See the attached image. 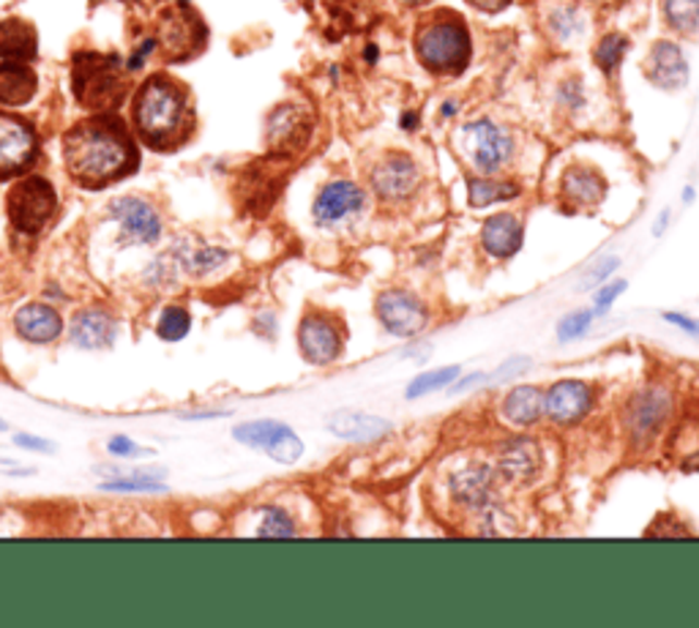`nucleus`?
I'll use <instances>...</instances> for the list:
<instances>
[{
  "instance_id": "obj_36",
  "label": "nucleus",
  "mask_w": 699,
  "mask_h": 628,
  "mask_svg": "<svg viewBox=\"0 0 699 628\" xmlns=\"http://www.w3.org/2000/svg\"><path fill=\"white\" fill-rule=\"evenodd\" d=\"M530 367H534V358L528 356H514L508 358V361L500 364L498 369H494V374H489V383L494 385H503V383H511L514 378H519V374L530 372Z\"/></svg>"
},
{
  "instance_id": "obj_47",
  "label": "nucleus",
  "mask_w": 699,
  "mask_h": 628,
  "mask_svg": "<svg viewBox=\"0 0 699 628\" xmlns=\"http://www.w3.org/2000/svg\"><path fill=\"white\" fill-rule=\"evenodd\" d=\"M228 416V410L224 412H219V410H213V412H186L184 418H189V421H203V418H224Z\"/></svg>"
},
{
  "instance_id": "obj_17",
  "label": "nucleus",
  "mask_w": 699,
  "mask_h": 628,
  "mask_svg": "<svg viewBox=\"0 0 699 628\" xmlns=\"http://www.w3.org/2000/svg\"><path fill=\"white\" fill-rule=\"evenodd\" d=\"M645 74L653 85L666 90H677L688 83V63L683 58L680 47L675 41H655L650 50L648 63H645Z\"/></svg>"
},
{
  "instance_id": "obj_39",
  "label": "nucleus",
  "mask_w": 699,
  "mask_h": 628,
  "mask_svg": "<svg viewBox=\"0 0 699 628\" xmlns=\"http://www.w3.org/2000/svg\"><path fill=\"white\" fill-rule=\"evenodd\" d=\"M107 451L115 456H123V459H143V456L154 454L150 448H143V445H137L134 440H128L126 434H118V438H112L110 443H107Z\"/></svg>"
},
{
  "instance_id": "obj_7",
  "label": "nucleus",
  "mask_w": 699,
  "mask_h": 628,
  "mask_svg": "<svg viewBox=\"0 0 699 628\" xmlns=\"http://www.w3.org/2000/svg\"><path fill=\"white\" fill-rule=\"evenodd\" d=\"M459 150L481 175H498L514 156V137L494 121H473L459 128Z\"/></svg>"
},
{
  "instance_id": "obj_4",
  "label": "nucleus",
  "mask_w": 699,
  "mask_h": 628,
  "mask_svg": "<svg viewBox=\"0 0 699 628\" xmlns=\"http://www.w3.org/2000/svg\"><path fill=\"white\" fill-rule=\"evenodd\" d=\"M74 96L88 110H112L126 96V79L118 69L115 56L99 52H77L72 63Z\"/></svg>"
},
{
  "instance_id": "obj_38",
  "label": "nucleus",
  "mask_w": 699,
  "mask_h": 628,
  "mask_svg": "<svg viewBox=\"0 0 699 628\" xmlns=\"http://www.w3.org/2000/svg\"><path fill=\"white\" fill-rule=\"evenodd\" d=\"M617 266H621V260H617V257H612V255L601 257V260L596 262L588 273H585L582 290H593V287H599V284H604L606 279H610V273L617 271Z\"/></svg>"
},
{
  "instance_id": "obj_21",
  "label": "nucleus",
  "mask_w": 699,
  "mask_h": 628,
  "mask_svg": "<svg viewBox=\"0 0 699 628\" xmlns=\"http://www.w3.org/2000/svg\"><path fill=\"white\" fill-rule=\"evenodd\" d=\"M14 329L25 342L34 345H50L63 334V318L52 306L47 304H28L17 311Z\"/></svg>"
},
{
  "instance_id": "obj_42",
  "label": "nucleus",
  "mask_w": 699,
  "mask_h": 628,
  "mask_svg": "<svg viewBox=\"0 0 699 628\" xmlns=\"http://www.w3.org/2000/svg\"><path fill=\"white\" fill-rule=\"evenodd\" d=\"M664 320H666V323L675 325V329L686 331V334L697 336V340H699V323H697V320L686 318V315H680V311H664Z\"/></svg>"
},
{
  "instance_id": "obj_16",
  "label": "nucleus",
  "mask_w": 699,
  "mask_h": 628,
  "mask_svg": "<svg viewBox=\"0 0 699 628\" xmlns=\"http://www.w3.org/2000/svg\"><path fill=\"white\" fill-rule=\"evenodd\" d=\"M593 402L596 394L588 383L561 380V383L550 385V391H544V416L552 423L572 427V423L588 418V412L593 410Z\"/></svg>"
},
{
  "instance_id": "obj_13",
  "label": "nucleus",
  "mask_w": 699,
  "mask_h": 628,
  "mask_svg": "<svg viewBox=\"0 0 699 628\" xmlns=\"http://www.w3.org/2000/svg\"><path fill=\"white\" fill-rule=\"evenodd\" d=\"M364 208H367V192H364L356 181L339 178L317 192L315 206H311V217H315V222L322 224V227H331V224L344 222L347 217H356Z\"/></svg>"
},
{
  "instance_id": "obj_18",
  "label": "nucleus",
  "mask_w": 699,
  "mask_h": 628,
  "mask_svg": "<svg viewBox=\"0 0 699 628\" xmlns=\"http://www.w3.org/2000/svg\"><path fill=\"white\" fill-rule=\"evenodd\" d=\"M525 227L514 213H494L481 227V249L494 260H508L522 249Z\"/></svg>"
},
{
  "instance_id": "obj_52",
  "label": "nucleus",
  "mask_w": 699,
  "mask_h": 628,
  "mask_svg": "<svg viewBox=\"0 0 699 628\" xmlns=\"http://www.w3.org/2000/svg\"><path fill=\"white\" fill-rule=\"evenodd\" d=\"M402 3H418V0H402Z\"/></svg>"
},
{
  "instance_id": "obj_19",
  "label": "nucleus",
  "mask_w": 699,
  "mask_h": 628,
  "mask_svg": "<svg viewBox=\"0 0 699 628\" xmlns=\"http://www.w3.org/2000/svg\"><path fill=\"white\" fill-rule=\"evenodd\" d=\"M326 427L333 438L350 440V443H372V440L385 438L391 432V421L356 410H336L333 416H328Z\"/></svg>"
},
{
  "instance_id": "obj_34",
  "label": "nucleus",
  "mask_w": 699,
  "mask_h": 628,
  "mask_svg": "<svg viewBox=\"0 0 699 628\" xmlns=\"http://www.w3.org/2000/svg\"><path fill=\"white\" fill-rule=\"evenodd\" d=\"M266 454L271 456V459L282 461V465H295V461L304 456V443H301V438L293 432V429H287V432H284L282 438L266 451Z\"/></svg>"
},
{
  "instance_id": "obj_44",
  "label": "nucleus",
  "mask_w": 699,
  "mask_h": 628,
  "mask_svg": "<svg viewBox=\"0 0 699 628\" xmlns=\"http://www.w3.org/2000/svg\"><path fill=\"white\" fill-rule=\"evenodd\" d=\"M467 3L483 14H498V12H503V9L511 7V0H467Z\"/></svg>"
},
{
  "instance_id": "obj_27",
  "label": "nucleus",
  "mask_w": 699,
  "mask_h": 628,
  "mask_svg": "<svg viewBox=\"0 0 699 628\" xmlns=\"http://www.w3.org/2000/svg\"><path fill=\"white\" fill-rule=\"evenodd\" d=\"M519 197V186L511 184V181H498V178H470L467 181V200H470L473 208H487L492 202H505Z\"/></svg>"
},
{
  "instance_id": "obj_32",
  "label": "nucleus",
  "mask_w": 699,
  "mask_h": 628,
  "mask_svg": "<svg viewBox=\"0 0 699 628\" xmlns=\"http://www.w3.org/2000/svg\"><path fill=\"white\" fill-rule=\"evenodd\" d=\"M192 329V318L189 311L184 306H167L161 311L159 323H156V334L161 336L164 342H181Z\"/></svg>"
},
{
  "instance_id": "obj_40",
  "label": "nucleus",
  "mask_w": 699,
  "mask_h": 628,
  "mask_svg": "<svg viewBox=\"0 0 699 628\" xmlns=\"http://www.w3.org/2000/svg\"><path fill=\"white\" fill-rule=\"evenodd\" d=\"M628 284L623 282V279H617V282H610V284H601V290L596 293V315H604V311L612 309V304L617 300V295L626 293Z\"/></svg>"
},
{
  "instance_id": "obj_45",
  "label": "nucleus",
  "mask_w": 699,
  "mask_h": 628,
  "mask_svg": "<svg viewBox=\"0 0 699 628\" xmlns=\"http://www.w3.org/2000/svg\"><path fill=\"white\" fill-rule=\"evenodd\" d=\"M686 438H691V445L686 443V448H680V451H677V454L686 456L688 465H691V461L697 459V456H699V427H691V429H688Z\"/></svg>"
},
{
  "instance_id": "obj_35",
  "label": "nucleus",
  "mask_w": 699,
  "mask_h": 628,
  "mask_svg": "<svg viewBox=\"0 0 699 628\" xmlns=\"http://www.w3.org/2000/svg\"><path fill=\"white\" fill-rule=\"evenodd\" d=\"M596 311H572L568 318H563L557 323V340L561 342H574L579 336H585L590 331V323H593Z\"/></svg>"
},
{
  "instance_id": "obj_51",
  "label": "nucleus",
  "mask_w": 699,
  "mask_h": 628,
  "mask_svg": "<svg viewBox=\"0 0 699 628\" xmlns=\"http://www.w3.org/2000/svg\"><path fill=\"white\" fill-rule=\"evenodd\" d=\"M3 429H7V421H0V432H3Z\"/></svg>"
},
{
  "instance_id": "obj_5",
  "label": "nucleus",
  "mask_w": 699,
  "mask_h": 628,
  "mask_svg": "<svg viewBox=\"0 0 699 628\" xmlns=\"http://www.w3.org/2000/svg\"><path fill=\"white\" fill-rule=\"evenodd\" d=\"M672 410H675V396L666 385H645L637 394L628 396L623 405V429L626 438L637 448H648L664 427L670 423Z\"/></svg>"
},
{
  "instance_id": "obj_26",
  "label": "nucleus",
  "mask_w": 699,
  "mask_h": 628,
  "mask_svg": "<svg viewBox=\"0 0 699 628\" xmlns=\"http://www.w3.org/2000/svg\"><path fill=\"white\" fill-rule=\"evenodd\" d=\"M561 192L574 206H599L606 195V184L596 170L590 168H568L561 181Z\"/></svg>"
},
{
  "instance_id": "obj_48",
  "label": "nucleus",
  "mask_w": 699,
  "mask_h": 628,
  "mask_svg": "<svg viewBox=\"0 0 699 628\" xmlns=\"http://www.w3.org/2000/svg\"><path fill=\"white\" fill-rule=\"evenodd\" d=\"M666 224H670V217H666V213H661L659 222H655V227H653V235H661V233H664Z\"/></svg>"
},
{
  "instance_id": "obj_37",
  "label": "nucleus",
  "mask_w": 699,
  "mask_h": 628,
  "mask_svg": "<svg viewBox=\"0 0 699 628\" xmlns=\"http://www.w3.org/2000/svg\"><path fill=\"white\" fill-rule=\"evenodd\" d=\"M224 260H228V251L224 249H200L195 255H189L186 266H189L192 273H208L222 266Z\"/></svg>"
},
{
  "instance_id": "obj_20",
  "label": "nucleus",
  "mask_w": 699,
  "mask_h": 628,
  "mask_svg": "<svg viewBox=\"0 0 699 628\" xmlns=\"http://www.w3.org/2000/svg\"><path fill=\"white\" fill-rule=\"evenodd\" d=\"M311 121L301 107L282 104L268 118V143L277 150H295L309 139Z\"/></svg>"
},
{
  "instance_id": "obj_15",
  "label": "nucleus",
  "mask_w": 699,
  "mask_h": 628,
  "mask_svg": "<svg viewBox=\"0 0 699 628\" xmlns=\"http://www.w3.org/2000/svg\"><path fill=\"white\" fill-rule=\"evenodd\" d=\"M110 219L121 224V235L126 244H156L161 235V219L150 202L139 197H118L107 208Z\"/></svg>"
},
{
  "instance_id": "obj_9",
  "label": "nucleus",
  "mask_w": 699,
  "mask_h": 628,
  "mask_svg": "<svg viewBox=\"0 0 699 628\" xmlns=\"http://www.w3.org/2000/svg\"><path fill=\"white\" fill-rule=\"evenodd\" d=\"M500 473L494 461H470L449 479L451 497L467 512H483L500 501Z\"/></svg>"
},
{
  "instance_id": "obj_31",
  "label": "nucleus",
  "mask_w": 699,
  "mask_h": 628,
  "mask_svg": "<svg viewBox=\"0 0 699 628\" xmlns=\"http://www.w3.org/2000/svg\"><path fill=\"white\" fill-rule=\"evenodd\" d=\"M295 533H298V530H295L293 517H290L284 508L279 506L262 508L260 525L255 528V535H262V539H290V535Z\"/></svg>"
},
{
  "instance_id": "obj_2",
  "label": "nucleus",
  "mask_w": 699,
  "mask_h": 628,
  "mask_svg": "<svg viewBox=\"0 0 699 628\" xmlns=\"http://www.w3.org/2000/svg\"><path fill=\"white\" fill-rule=\"evenodd\" d=\"M132 126L154 150H172L195 132L189 90L167 74H154L139 85L132 101Z\"/></svg>"
},
{
  "instance_id": "obj_29",
  "label": "nucleus",
  "mask_w": 699,
  "mask_h": 628,
  "mask_svg": "<svg viewBox=\"0 0 699 628\" xmlns=\"http://www.w3.org/2000/svg\"><path fill=\"white\" fill-rule=\"evenodd\" d=\"M664 23L675 34L691 36L699 28V0H661Z\"/></svg>"
},
{
  "instance_id": "obj_24",
  "label": "nucleus",
  "mask_w": 699,
  "mask_h": 628,
  "mask_svg": "<svg viewBox=\"0 0 699 628\" xmlns=\"http://www.w3.org/2000/svg\"><path fill=\"white\" fill-rule=\"evenodd\" d=\"M39 52L36 28L23 17H7L0 23V58L3 61H34Z\"/></svg>"
},
{
  "instance_id": "obj_10",
  "label": "nucleus",
  "mask_w": 699,
  "mask_h": 628,
  "mask_svg": "<svg viewBox=\"0 0 699 628\" xmlns=\"http://www.w3.org/2000/svg\"><path fill=\"white\" fill-rule=\"evenodd\" d=\"M375 315H378L380 325L400 340L418 336L429 325V309L424 306V300L400 287L378 295Z\"/></svg>"
},
{
  "instance_id": "obj_23",
  "label": "nucleus",
  "mask_w": 699,
  "mask_h": 628,
  "mask_svg": "<svg viewBox=\"0 0 699 628\" xmlns=\"http://www.w3.org/2000/svg\"><path fill=\"white\" fill-rule=\"evenodd\" d=\"M39 90V77L34 69L23 61H3L0 63V104L3 107H23Z\"/></svg>"
},
{
  "instance_id": "obj_46",
  "label": "nucleus",
  "mask_w": 699,
  "mask_h": 628,
  "mask_svg": "<svg viewBox=\"0 0 699 628\" xmlns=\"http://www.w3.org/2000/svg\"><path fill=\"white\" fill-rule=\"evenodd\" d=\"M483 380H487V374H483V372H473L470 378H462L459 383H451V385H454L456 394H462V391H470V389H476V385H481Z\"/></svg>"
},
{
  "instance_id": "obj_25",
  "label": "nucleus",
  "mask_w": 699,
  "mask_h": 628,
  "mask_svg": "<svg viewBox=\"0 0 699 628\" xmlns=\"http://www.w3.org/2000/svg\"><path fill=\"white\" fill-rule=\"evenodd\" d=\"M503 418L511 427H534L544 418V391L536 385H519L503 399Z\"/></svg>"
},
{
  "instance_id": "obj_11",
  "label": "nucleus",
  "mask_w": 699,
  "mask_h": 628,
  "mask_svg": "<svg viewBox=\"0 0 699 628\" xmlns=\"http://www.w3.org/2000/svg\"><path fill=\"white\" fill-rule=\"evenodd\" d=\"M372 192L385 202H405L421 186V170L405 153H385L369 175Z\"/></svg>"
},
{
  "instance_id": "obj_28",
  "label": "nucleus",
  "mask_w": 699,
  "mask_h": 628,
  "mask_svg": "<svg viewBox=\"0 0 699 628\" xmlns=\"http://www.w3.org/2000/svg\"><path fill=\"white\" fill-rule=\"evenodd\" d=\"M287 423L282 421H271V418H262V421H246L241 427L233 429V438L238 443L249 445V448H260L268 451L284 432H287Z\"/></svg>"
},
{
  "instance_id": "obj_22",
  "label": "nucleus",
  "mask_w": 699,
  "mask_h": 628,
  "mask_svg": "<svg viewBox=\"0 0 699 628\" xmlns=\"http://www.w3.org/2000/svg\"><path fill=\"white\" fill-rule=\"evenodd\" d=\"M115 320L101 309H83L77 318L72 320V342L77 347H85V350H101V347H110L112 340H115Z\"/></svg>"
},
{
  "instance_id": "obj_1",
  "label": "nucleus",
  "mask_w": 699,
  "mask_h": 628,
  "mask_svg": "<svg viewBox=\"0 0 699 628\" xmlns=\"http://www.w3.org/2000/svg\"><path fill=\"white\" fill-rule=\"evenodd\" d=\"M63 164L74 184L96 192L132 175L139 153L121 118L96 115L69 128L63 137Z\"/></svg>"
},
{
  "instance_id": "obj_43",
  "label": "nucleus",
  "mask_w": 699,
  "mask_h": 628,
  "mask_svg": "<svg viewBox=\"0 0 699 628\" xmlns=\"http://www.w3.org/2000/svg\"><path fill=\"white\" fill-rule=\"evenodd\" d=\"M14 443L23 445V448H30V451H47V454H52V451H56V443H50V440H45V438H34V434H14Z\"/></svg>"
},
{
  "instance_id": "obj_6",
  "label": "nucleus",
  "mask_w": 699,
  "mask_h": 628,
  "mask_svg": "<svg viewBox=\"0 0 699 628\" xmlns=\"http://www.w3.org/2000/svg\"><path fill=\"white\" fill-rule=\"evenodd\" d=\"M58 211L56 186L45 175L17 181L7 197V213L14 227L25 235H39Z\"/></svg>"
},
{
  "instance_id": "obj_30",
  "label": "nucleus",
  "mask_w": 699,
  "mask_h": 628,
  "mask_svg": "<svg viewBox=\"0 0 699 628\" xmlns=\"http://www.w3.org/2000/svg\"><path fill=\"white\" fill-rule=\"evenodd\" d=\"M459 378V367H443V369H429V372H421L418 378H413V383L407 385L405 396L407 399H421V396L432 394V391L449 389L454 380Z\"/></svg>"
},
{
  "instance_id": "obj_50",
  "label": "nucleus",
  "mask_w": 699,
  "mask_h": 628,
  "mask_svg": "<svg viewBox=\"0 0 699 628\" xmlns=\"http://www.w3.org/2000/svg\"><path fill=\"white\" fill-rule=\"evenodd\" d=\"M454 112H456L454 104H445V107H443V115H454Z\"/></svg>"
},
{
  "instance_id": "obj_8",
  "label": "nucleus",
  "mask_w": 699,
  "mask_h": 628,
  "mask_svg": "<svg viewBox=\"0 0 699 628\" xmlns=\"http://www.w3.org/2000/svg\"><path fill=\"white\" fill-rule=\"evenodd\" d=\"M39 156V137L34 126L23 118L0 112V181L23 175L36 164Z\"/></svg>"
},
{
  "instance_id": "obj_14",
  "label": "nucleus",
  "mask_w": 699,
  "mask_h": 628,
  "mask_svg": "<svg viewBox=\"0 0 699 628\" xmlns=\"http://www.w3.org/2000/svg\"><path fill=\"white\" fill-rule=\"evenodd\" d=\"M494 467H498L500 479L508 484H528L541 470V445L525 434L503 440L494 454Z\"/></svg>"
},
{
  "instance_id": "obj_49",
  "label": "nucleus",
  "mask_w": 699,
  "mask_h": 628,
  "mask_svg": "<svg viewBox=\"0 0 699 628\" xmlns=\"http://www.w3.org/2000/svg\"><path fill=\"white\" fill-rule=\"evenodd\" d=\"M402 126H405V128H416V115H413V112H407V115H402Z\"/></svg>"
},
{
  "instance_id": "obj_3",
  "label": "nucleus",
  "mask_w": 699,
  "mask_h": 628,
  "mask_svg": "<svg viewBox=\"0 0 699 628\" xmlns=\"http://www.w3.org/2000/svg\"><path fill=\"white\" fill-rule=\"evenodd\" d=\"M416 56L421 66L438 77H456L465 72L473 56L465 20L449 9L429 12L416 28Z\"/></svg>"
},
{
  "instance_id": "obj_41",
  "label": "nucleus",
  "mask_w": 699,
  "mask_h": 628,
  "mask_svg": "<svg viewBox=\"0 0 699 628\" xmlns=\"http://www.w3.org/2000/svg\"><path fill=\"white\" fill-rule=\"evenodd\" d=\"M552 28H555V34L561 36V39H568L572 34H577L579 28V17L574 9H561V12L555 14V23H552Z\"/></svg>"
},
{
  "instance_id": "obj_33",
  "label": "nucleus",
  "mask_w": 699,
  "mask_h": 628,
  "mask_svg": "<svg viewBox=\"0 0 699 628\" xmlns=\"http://www.w3.org/2000/svg\"><path fill=\"white\" fill-rule=\"evenodd\" d=\"M626 47L628 41L623 39L621 34H610L604 36V39L599 41V47H596V63H599L601 72L612 74L617 66H621L623 56H626Z\"/></svg>"
},
{
  "instance_id": "obj_12",
  "label": "nucleus",
  "mask_w": 699,
  "mask_h": 628,
  "mask_svg": "<svg viewBox=\"0 0 699 628\" xmlns=\"http://www.w3.org/2000/svg\"><path fill=\"white\" fill-rule=\"evenodd\" d=\"M298 347L301 356L311 367H328L339 361L344 350L342 331L336 329V320L322 315V311H309L298 325Z\"/></svg>"
}]
</instances>
